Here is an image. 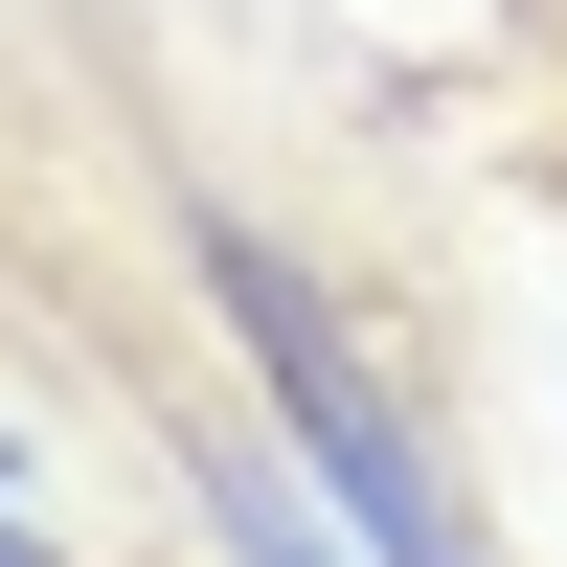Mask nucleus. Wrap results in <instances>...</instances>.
Wrapping results in <instances>:
<instances>
[{"mask_svg":"<svg viewBox=\"0 0 567 567\" xmlns=\"http://www.w3.org/2000/svg\"><path fill=\"white\" fill-rule=\"evenodd\" d=\"M205 296H227V341H250L272 432H296V477L341 499V545H363V567H477V545H454V499H432V454H409V409L363 386L341 296H318L296 250H250V227H205Z\"/></svg>","mask_w":567,"mask_h":567,"instance_id":"f257e3e1","label":"nucleus"},{"mask_svg":"<svg viewBox=\"0 0 567 567\" xmlns=\"http://www.w3.org/2000/svg\"><path fill=\"white\" fill-rule=\"evenodd\" d=\"M0 477H23V454H0ZM0 567H45V523H0Z\"/></svg>","mask_w":567,"mask_h":567,"instance_id":"7ed1b4c3","label":"nucleus"},{"mask_svg":"<svg viewBox=\"0 0 567 567\" xmlns=\"http://www.w3.org/2000/svg\"><path fill=\"white\" fill-rule=\"evenodd\" d=\"M205 499H227V545H250V567H363V545H341V499H296L272 454H205Z\"/></svg>","mask_w":567,"mask_h":567,"instance_id":"f03ea898","label":"nucleus"}]
</instances>
